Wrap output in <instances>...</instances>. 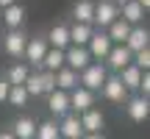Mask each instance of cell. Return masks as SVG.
Segmentation results:
<instances>
[{"mask_svg": "<svg viewBox=\"0 0 150 139\" xmlns=\"http://www.w3.org/2000/svg\"><path fill=\"white\" fill-rule=\"evenodd\" d=\"M106 78H108L106 64H103V61H92L86 70L78 72V86H83V89H89V92H100V86L106 84Z\"/></svg>", "mask_w": 150, "mask_h": 139, "instance_id": "1", "label": "cell"}, {"mask_svg": "<svg viewBox=\"0 0 150 139\" xmlns=\"http://www.w3.org/2000/svg\"><path fill=\"white\" fill-rule=\"evenodd\" d=\"M47 39L45 36H33V39H28L25 42V50H22V59L28 61V67H42V59H45V53H47Z\"/></svg>", "mask_w": 150, "mask_h": 139, "instance_id": "2", "label": "cell"}, {"mask_svg": "<svg viewBox=\"0 0 150 139\" xmlns=\"http://www.w3.org/2000/svg\"><path fill=\"white\" fill-rule=\"evenodd\" d=\"M120 17V9L111 3V0H100V3H95V17H92V25H97L100 31H106L108 25H111L114 20Z\"/></svg>", "mask_w": 150, "mask_h": 139, "instance_id": "3", "label": "cell"}, {"mask_svg": "<svg viewBox=\"0 0 150 139\" xmlns=\"http://www.w3.org/2000/svg\"><path fill=\"white\" fill-rule=\"evenodd\" d=\"M106 70H114V72H120V70H125L134 61V53H131L125 45H111V50H108V56L106 59Z\"/></svg>", "mask_w": 150, "mask_h": 139, "instance_id": "4", "label": "cell"}, {"mask_svg": "<svg viewBox=\"0 0 150 139\" xmlns=\"http://www.w3.org/2000/svg\"><path fill=\"white\" fill-rule=\"evenodd\" d=\"M92 64V56L86 48H75V45H70V48L64 50V67H70L72 72H81V70H86Z\"/></svg>", "mask_w": 150, "mask_h": 139, "instance_id": "5", "label": "cell"}, {"mask_svg": "<svg viewBox=\"0 0 150 139\" xmlns=\"http://www.w3.org/2000/svg\"><path fill=\"white\" fill-rule=\"evenodd\" d=\"M86 50H89L92 61H103L108 56V50H111V39L106 36V31H95L89 39V45H86Z\"/></svg>", "mask_w": 150, "mask_h": 139, "instance_id": "6", "label": "cell"}, {"mask_svg": "<svg viewBox=\"0 0 150 139\" xmlns=\"http://www.w3.org/2000/svg\"><path fill=\"white\" fill-rule=\"evenodd\" d=\"M70 109L75 114H83V111H89V109H95V92L83 89V86H75L70 92Z\"/></svg>", "mask_w": 150, "mask_h": 139, "instance_id": "7", "label": "cell"}, {"mask_svg": "<svg viewBox=\"0 0 150 139\" xmlns=\"http://www.w3.org/2000/svg\"><path fill=\"white\" fill-rule=\"evenodd\" d=\"M100 95L106 97V100H111V103H125L128 100V89L120 84L117 75H108L106 78V84L100 86Z\"/></svg>", "mask_w": 150, "mask_h": 139, "instance_id": "8", "label": "cell"}, {"mask_svg": "<svg viewBox=\"0 0 150 139\" xmlns=\"http://www.w3.org/2000/svg\"><path fill=\"white\" fill-rule=\"evenodd\" d=\"M25 42H28V36L22 33V28H20V31H6V36H3V50L11 56V59H22Z\"/></svg>", "mask_w": 150, "mask_h": 139, "instance_id": "9", "label": "cell"}, {"mask_svg": "<svg viewBox=\"0 0 150 139\" xmlns=\"http://www.w3.org/2000/svg\"><path fill=\"white\" fill-rule=\"evenodd\" d=\"M78 120H81V128H83V134H103L106 117H103L100 109H89V111L78 114Z\"/></svg>", "mask_w": 150, "mask_h": 139, "instance_id": "10", "label": "cell"}, {"mask_svg": "<svg viewBox=\"0 0 150 139\" xmlns=\"http://www.w3.org/2000/svg\"><path fill=\"white\" fill-rule=\"evenodd\" d=\"M47 45L50 48H56V50H67L70 48V25H64V22H56L53 28L47 31Z\"/></svg>", "mask_w": 150, "mask_h": 139, "instance_id": "11", "label": "cell"}, {"mask_svg": "<svg viewBox=\"0 0 150 139\" xmlns=\"http://www.w3.org/2000/svg\"><path fill=\"white\" fill-rule=\"evenodd\" d=\"M47 109H50V114H56V117H67V114H70V92L53 89L47 95Z\"/></svg>", "mask_w": 150, "mask_h": 139, "instance_id": "12", "label": "cell"}, {"mask_svg": "<svg viewBox=\"0 0 150 139\" xmlns=\"http://www.w3.org/2000/svg\"><path fill=\"white\" fill-rule=\"evenodd\" d=\"M125 111H128V117L134 120V123H145L150 117L147 97H128V100H125Z\"/></svg>", "mask_w": 150, "mask_h": 139, "instance_id": "13", "label": "cell"}, {"mask_svg": "<svg viewBox=\"0 0 150 139\" xmlns=\"http://www.w3.org/2000/svg\"><path fill=\"white\" fill-rule=\"evenodd\" d=\"M147 42H150V31L145 25H134L131 33H128V39H125V48H128L131 53H139V50L147 48Z\"/></svg>", "mask_w": 150, "mask_h": 139, "instance_id": "14", "label": "cell"}, {"mask_svg": "<svg viewBox=\"0 0 150 139\" xmlns=\"http://www.w3.org/2000/svg\"><path fill=\"white\" fill-rule=\"evenodd\" d=\"M59 136H61V139H81V136H83V128H81L78 114H67V117H61V123H59Z\"/></svg>", "mask_w": 150, "mask_h": 139, "instance_id": "15", "label": "cell"}, {"mask_svg": "<svg viewBox=\"0 0 150 139\" xmlns=\"http://www.w3.org/2000/svg\"><path fill=\"white\" fill-rule=\"evenodd\" d=\"M22 22H25V9H22L20 3L3 9V25H6V31H20Z\"/></svg>", "mask_w": 150, "mask_h": 139, "instance_id": "16", "label": "cell"}, {"mask_svg": "<svg viewBox=\"0 0 150 139\" xmlns=\"http://www.w3.org/2000/svg\"><path fill=\"white\" fill-rule=\"evenodd\" d=\"M120 20H125L131 28H134V25H142V20H145V9H142L136 0H131V3L120 6Z\"/></svg>", "mask_w": 150, "mask_h": 139, "instance_id": "17", "label": "cell"}, {"mask_svg": "<svg viewBox=\"0 0 150 139\" xmlns=\"http://www.w3.org/2000/svg\"><path fill=\"white\" fill-rule=\"evenodd\" d=\"M92 33H95V25L72 22V25H70V45H75V48H86L89 39H92Z\"/></svg>", "mask_w": 150, "mask_h": 139, "instance_id": "18", "label": "cell"}, {"mask_svg": "<svg viewBox=\"0 0 150 139\" xmlns=\"http://www.w3.org/2000/svg\"><path fill=\"white\" fill-rule=\"evenodd\" d=\"M128 33H131V25H128L125 20H120V17H117V20H114L108 28H106V36L111 39V45H125Z\"/></svg>", "mask_w": 150, "mask_h": 139, "instance_id": "19", "label": "cell"}, {"mask_svg": "<svg viewBox=\"0 0 150 139\" xmlns=\"http://www.w3.org/2000/svg\"><path fill=\"white\" fill-rule=\"evenodd\" d=\"M53 78H56V89L61 92H72L78 86V72H72L70 67H61L59 72H53Z\"/></svg>", "mask_w": 150, "mask_h": 139, "instance_id": "20", "label": "cell"}, {"mask_svg": "<svg viewBox=\"0 0 150 139\" xmlns=\"http://www.w3.org/2000/svg\"><path fill=\"white\" fill-rule=\"evenodd\" d=\"M72 17H75V22H81V25H92L95 3H92V0H78V3L72 6Z\"/></svg>", "mask_w": 150, "mask_h": 139, "instance_id": "21", "label": "cell"}, {"mask_svg": "<svg viewBox=\"0 0 150 139\" xmlns=\"http://www.w3.org/2000/svg\"><path fill=\"white\" fill-rule=\"evenodd\" d=\"M11 134H14V139H33V134H36L33 117H20L14 125H11Z\"/></svg>", "mask_w": 150, "mask_h": 139, "instance_id": "22", "label": "cell"}, {"mask_svg": "<svg viewBox=\"0 0 150 139\" xmlns=\"http://www.w3.org/2000/svg\"><path fill=\"white\" fill-rule=\"evenodd\" d=\"M117 78H120V84L125 86V89H136V86H139V81H142V70L139 67H134V64H128L125 70H120L117 72Z\"/></svg>", "mask_w": 150, "mask_h": 139, "instance_id": "23", "label": "cell"}, {"mask_svg": "<svg viewBox=\"0 0 150 139\" xmlns=\"http://www.w3.org/2000/svg\"><path fill=\"white\" fill-rule=\"evenodd\" d=\"M61 67H64V50L47 48V53H45V59H42V70L45 72H59Z\"/></svg>", "mask_w": 150, "mask_h": 139, "instance_id": "24", "label": "cell"}, {"mask_svg": "<svg viewBox=\"0 0 150 139\" xmlns=\"http://www.w3.org/2000/svg\"><path fill=\"white\" fill-rule=\"evenodd\" d=\"M28 75H31V67L22 64V61H17V64H11V67H8V72H6V81H8L11 86H22Z\"/></svg>", "mask_w": 150, "mask_h": 139, "instance_id": "25", "label": "cell"}, {"mask_svg": "<svg viewBox=\"0 0 150 139\" xmlns=\"http://www.w3.org/2000/svg\"><path fill=\"white\" fill-rule=\"evenodd\" d=\"M33 139H61L59 136V125L53 120H45V123H36V134Z\"/></svg>", "mask_w": 150, "mask_h": 139, "instance_id": "26", "label": "cell"}, {"mask_svg": "<svg viewBox=\"0 0 150 139\" xmlns=\"http://www.w3.org/2000/svg\"><path fill=\"white\" fill-rule=\"evenodd\" d=\"M6 103H11L14 109H25V103H28L25 86H11V89H8V97H6Z\"/></svg>", "mask_w": 150, "mask_h": 139, "instance_id": "27", "label": "cell"}, {"mask_svg": "<svg viewBox=\"0 0 150 139\" xmlns=\"http://www.w3.org/2000/svg\"><path fill=\"white\" fill-rule=\"evenodd\" d=\"M22 86H25L28 97H36V95H42V75H39V72H31V75L25 78V84H22Z\"/></svg>", "mask_w": 150, "mask_h": 139, "instance_id": "28", "label": "cell"}, {"mask_svg": "<svg viewBox=\"0 0 150 139\" xmlns=\"http://www.w3.org/2000/svg\"><path fill=\"white\" fill-rule=\"evenodd\" d=\"M134 67H139L142 72H147L150 70V48H145V50H139V53H134V61H131Z\"/></svg>", "mask_w": 150, "mask_h": 139, "instance_id": "29", "label": "cell"}, {"mask_svg": "<svg viewBox=\"0 0 150 139\" xmlns=\"http://www.w3.org/2000/svg\"><path fill=\"white\" fill-rule=\"evenodd\" d=\"M42 75V95H50V92L56 89V78H53V72H39Z\"/></svg>", "mask_w": 150, "mask_h": 139, "instance_id": "30", "label": "cell"}, {"mask_svg": "<svg viewBox=\"0 0 150 139\" xmlns=\"http://www.w3.org/2000/svg\"><path fill=\"white\" fill-rule=\"evenodd\" d=\"M136 89L142 92V97L150 95V72H142V81H139V86H136Z\"/></svg>", "mask_w": 150, "mask_h": 139, "instance_id": "31", "label": "cell"}, {"mask_svg": "<svg viewBox=\"0 0 150 139\" xmlns=\"http://www.w3.org/2000/svg\"><path fill=\"white\" fill-rule=\"evenodd\" d=\"M8 89H11V84L6 78H0V103H6V97H8Z\"/></svg>", "mask_w": 150, "mask_h": 139, "instance_id": "32", "label": "cell"}, {"mask_svg": "<svg viewBox=\"0 0 150 139\" xmlns=\"http://www.w3.org/2000/svg\"><path fill=\"white\" fill-rule=\"evenodd\" d=\"M81 139H106V136H103V134H83Z\"/></svg>", "mask_w": 150, "mask_h": 139, "instance_id": "33", "label": "cell"}, {"mask_svg": "<svg viewBox=\"0 0 150 139\" xmlns=\"http://www.w3.org/2000/svg\"><path fill=\"white\" fill-rule=\"evenodd\" d=\"M17 0H0V9H8V6H14Z\"/></svg>", "mask_w": 150, "mask_h": 139, "instance_id": "34", "label": "cell"}, {"mask_svg": "<svg viewBox=\"0 0 150 139\" xmlns=\"http://www.w3.org/2000/svg\"><path fill=\"white\" fill-rule=\"evenodd\" d=\"M0 139H14V134L11 131H0Z\"/></svg>", "mask_w": 150, "mask_h": 139, "instance_id": "35", "label": "cell"}, {"mask_svg": "<svg viewBox=\"0 0 150 139\" xmlns=\"http://www.w3.org/2000/svg\"><path fill=\"white\" fill-rule=\"evenodd\" d=\"M136 3H139V6H142V9H145V11L150 9V0H136Z\"/></svg>", "mask_w": 150, "mask_h": 139, "instance_id": "36", "label": "cell"}, {"mask_svg": "<svg viewBox=\"0 0 150 139\" xmlns=\"http://www.w3.org/2000/svg\"><path fill=\"white\" fill-rule=\"evenodd\" d=\"M111 3H114V6H117V9H120V6H125V3H131V0H111Z\"/></svg>", "mask_w": 150, "mask_h": 139, "instance_id": "37", "label": "cell"}]
</instances>
